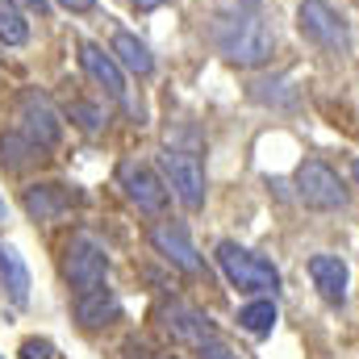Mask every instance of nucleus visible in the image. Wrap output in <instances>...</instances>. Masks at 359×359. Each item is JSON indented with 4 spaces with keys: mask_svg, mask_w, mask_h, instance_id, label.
Returning a JSON list of instances; mask_svg holds the SVG:
<instances>
[{
    "mask_svg": "<svg viewBox=\"0 0 359 359\" xmlns=\"http://www.w3.org/2000/svg\"><path fill=\"white\" fill-rule=\"evenodd\" d=\"M213 42L217 50L238 63V67H259L271 55V25L259 8V0H230L217 21H213Z\"/></svg>",
    "mask_w": 359,
    "mask_h": 359,
    "instance_id": "nucleus-1",
    "label": "nucleus"
},
{
    "mask_svg": "<svg viewBox=\"0 0 359 359\" xmlns=\"http://www.w3.org/2000/svg\"><path fill=\"white\" fill-rule=\"evenodd\" d=\"M217 268L226 271V280L243 292H271L280 284V271L271 268L264 255L238 247V243H222L217 247Z\"/></svg>",
    "mask_w": 359,
    "mask_h": 359,
    "instance_id": "nucleus-2",
    "label": "nucleus"
},
{
    "mask_svg": "<svg viewBox=\"0 0 359 359\" xmlns=\"http://www.w3.org/2000/svg\"><path fill=\"white\" fill-rule=\"evenodd\" d=\"M297 25H301V34H305L309 42H318L322 50H334V55H347V50H351L347 21H343L326 0H301Z\"/></svg>",
    "mask_w": 359,
    "mask_h": 359,
    "instance_id": "nucleus-3",
    "label": "nucleus"
},
{
    "mask_svg": "<svg viewBox=\"0 0 359 359\" xmlns=\"http://www.w3.org/2000/svg\"><path fill=\"white\" fill-rule=\"evenodd\" d=\"M297 196H301L309 209H322V213L347 205V188H343V180L334 176L326 163H318V159H305V163L297 168Z\"/></svg>",
    "mask_w": 359,
    "mask_h": 359,
    "instance_id": "nucleus-4",
    "label": "nucleus"
},
{
    "mask_svg": "<svg viewBox=\"0 0 359 359\" xmlns=\"http://www.w3.org/2000/svg\"><path fill=\"white\" fill-rule=\"evenodd\" d=\"M104 276H109V255H104V247H100L92 234H76L72 247H67V280L76 284V292L104 288Z\"/></svg>",
    "mask_w": 359,
    "mask_h": 359,
    "instance_id": "nucleus-5",
    "label": "nucleus"
},
{
    "mask_svg": "<svg viewBox=\"0 0 359 359\" xmlns=\"http://www.w3.org/2000/svg\"><path fill=\"white\" fill-rule=\"evenodd\" d=\"M163 168H168V180H172L176 196L184 201V209H201V205H205V172H201L196 155L168 151V155H163Z\"/></svg>",
    "mask_w": 359,
    "mask_h": 359,
    "instance_id": "nucleus-6",
    "label": "nucleus"
},
{
    "mask_svg": "<svg viewBox=\"0 0 359 359\" xmlns=\"http://www.w3.org/2000/svg\"><path fill=\"white\" fill-rule=\"evenodd\" d=\"M21 121H25V134H29L34 147H55L59 134H63L55 109H50L46 96H38V92H25V96H21Z\"/></svg>",
    "mask_w": 359,
    "mask_h": 359,
    "instance_id": "nucleus-7",
    "label": "nucleus"
},
{
    "mask_svg": "<svg viewBox=\"0 0 359 359\" xmlns=\"http://www.w3.org/2000/svg\"><path fill=\"white\" fill-rule=\"evenodd\" d=\"M121 184H126L130 201H134L142 213H163V205H168V188L151 176L147 168H138V163H121Z\"/></svg>",
    "mask_w": 359,
    "mask_h": 359,
    "instance_id": "nucleus-8",
    "label": "nucleus"
},
{
    "mask_svg": "<svg viewBox=\"0 0 359 359\" xmlns=\"http://www.w3.org/2000/svg\"><path fill=\"white\" fill-rule=\"evenodd\" d=\"M151 243H155V251L168 255L180 271H201V255H196V247L188 243V230H184V226H176V222L155 226V230H151Z\"/></svg>",
    "mask_w": 359,
    "mask_h": 359,
    "instance_id": "nucleus-9",
    "label": "nucleus"
},
{
    "mask_svg": "<svg viewBox=\"0 0 359 359\" xmlns=\"http://www.w3.org/2000/svg\"><path fill=\"white\" fill-rule=\"evenodd\" d=\"M309 276H313V288L330 305H343L347 301V264L339 255H313L309 259Z\"/></svg>",
    "mask_w": 359,
    "mask_h": 359,
    "instance_id": "nucleus-10",
    "label": "nucleus"
},
{
    "mask_svg": "<svg viewBox=\"0 0 359 359\" xmlns=\"http://www.w3.org/2000/svg\"><path fill=\"white\" fill-rule=\"evenodd\" d=\"M168 330L176 334L180 343H196V347H205V343H213V339H217L213 322H209V318H201V313H196V309H188V305H172V309H168Z\"/></svg>",
    "mask_w": 359,
    "mask_h": 359,
    "instance_id": "nucleus-11",
    "label": "nucleus"
},
{
    "mask_svg": "<svg viewBox=\"0 0 359 359\" xmlns=\"http://www.w3.org/2000/svg\"><path fill=\"white\" fill-rule=\"evenodd\" d=\"M80 63H84V72H88L96 84H104V92L109 96H126V80H121V72H117V63H113V55H104L100 46H92V42H84L80 46Z\"/></svg>",
    "mask_w": 359,
    "mask_h": 359,
    "instance_id": "nucleus-12",
    "label": "nucleus"
},
{
    "mask_svg": "<svg viewBox=\"0 0 359 359\" xmlns=\"http://www.w3.org/2000/svg\"><path fill=\"white\" fill-rule=\"evenodd\" d=\"M0 288H4L17 305H25V297H29V271H25L21 255H17L8 243H0Z\"/></svg>",
    "mask_w": 359,
    "mask_h": 359,
    "instance_id": "nucleus-13",
    "label": "nucleus"
},
{
    "mask_svg": "<svg viewBox=\"0 0 359 359\" xmlns=\"http://www.w3.org/2000/svg\"><path fill=\"white\" fill-rule=\"evenodd\" d=\"M113 55H117V63H121L126 72H134V76H151V67H155L151 50H147L134 34H126V29L113 38Z\"/></svg>",
    "mask_w": 359,
    "mask_h": 359,
    "instance_id": "nucleus-14",
    "label": "nucleus"
},
{
    "mask_svg": "<svg viewBox=\"0 0 359 359\" xmlns=\"http://www.w3.org/2000/svg\"><path fill=\"white\" fill-rule=\"evenodd\" d=\"M67 192H59V184H42V188H29L25 192V209H29V217H38V222H50V217H59L63 209H67Z\"/></svg>",
    "mask_w": 359,
    "mask_h": 359,
    "instance_id": "nucleus-15",
    "label": "nucleus"
},
{
    "mask_svg": "<svg viewBox=\"0 0 359 359\" xmlns=\"http://www.w3.org/2000/svg\"><path fill=\"white\" fill-rule=\"evenodd\" d=\"M113 313H117V301H113V292H109V288L80 292V301H76V318H80L84 326H100V322H109Z\"/></svg>",
    "mask_w": 359,
    "mask_h": 359,
    "instance_id": "nucleus-16",
    "label": "nucleus"
},
{
    "mask_svg": "<svg viewBox=\"0 0 359 359\" xmlns=\"http://www.w3.org/2000/svg\"><path fill=\"white\" fill-rule=\"evenodd\" d=\"M238 326L247 330V334H271V326H276V305L271 301H251V305H243V313H238Z\"/></svg>",
    "mask_w": 359,
    "mask_h": 359,
    "instance_id": "nucleus-17",
    "label": "nucleus"
},
{
    "mask_svg": "<svg viewBox=\"0 0 359 359\" xmlns=\"http://www.w3.org/2000/svg\"><path fill=\"white\" fill-rule=\"evenodd\" d=\"M25 38H29V25H25L21 13L4 0V4H0V42H4V46H21Z\"/></svg>",
    "mask_w": 359,
    "mask_h": 359,
    "instance_id": "nucleus-18",
    "label": "nucleus"
},
{
    "mask_svg": "<svg viewBox=\"0 0 359 359\" xmlns=\"http://www.w3.org/2000/svg\"><path fill=\"white\" fill-rule=\"evenodd\" d=\"M21 359H63V355H59L46 339H29V343L21 347Z\"/></svg>",
    "mask_w": 359,
    "mask_h": 359,
    "instance_id": "nucleus-19",
    "label": "nucleus"
},
{
    "mask_svg": "<svg viewBox=\"0 0 359 359\" xmlns=\"http://www.w3.org/2000/svg\"><path fill=\"white\" fill-rule=\"evenodd\" d=\"M72 117H80V126H84V130H96V126H100V113H96L92 104H76V109H72Z\"/></svg>",
    "mask_w": 359,
    "mask_h": 359,
    "instance_id": "nucleus-20",
    "label": "nucleus"
},
{
    "mask_svg": "<svg viewBox=\"0 0 359 359\" xmlns=\"http://www.w3.org/2000/svg\"><path fill=\"white\" fill-rule=\"evenodd\" d=\"M8 4H21V8H29V13L46 17V0H8Z\"/></svg>",
    "mask_w": 359,
    "mask_h": 359,
    "instance_id": "nucleus-21",
    "label": "nucleus"
},
{
    "mask_svg": "<svg viewBox=\"0 0 359 359\" xmlns=\"http://www.w3.org/2000/svg\"><path fill=\"white\" fill-rule=\"evenodd\" d=\"M205 359H238L230 347H217V343H209V351H205Z\"/></svg>",
    "mask_w": 359,
    "mask_h": 359,
    "instance_id": "nucleus-22",
    "label": "nucleus"
},
{
    "mask_svg": "<svg viewBox=\"0 0 359 359\" xmlns=\"http://www.w3.org/2000/svg\"><path fill=\"white\" fill-rule=\"evenodd\" d=\"M59 4H67L72 13H88L92 8V0H59Z\"/></svg>",
    "mask_w": 359,
    "mask_h": 359,
    "instance_id": "nucleus-23",
    "label": "nucleus"
},
{
    "mask_svg": "<svg viewBox=\"0 0 359 359\" xmlns=\"http://www.w3.org/2000/svg\"><path fill=\"white\" fill-rule=\"evenodd\" d=\"M134 4H138V8H159L163 0H134Z\"/></svg>",
    "mask_w": 359,
    "mask_h": 359,
    "instance_id": "nucleus-24",
    "label": "nucleus"
},
{
    "mask_svg": "<svg viewBox=\"0 0 359 359\" xmlns=\"http://www.w3.org/2000/svg\"><path fill=\"white\" fill-rule=\"evenodd\" d=\"M351 176H355V180H359V159H355V163H351Z\"/></svg>",
    "mask_w": 359,
    "mask_h": 359,
    "instance_id": "nucleus-25",
    "label": "nucleus"
},
{
    "mask_svg": "<svg viewBox=\"0 0 359 359\" xmlns=\"http://www.w3.org/2000/svg\"><path fill=\"white\" fill-rule=\"evenodd\" d=\"M0 213H4V205H0Z\"/></svg>",
    "mask_w": 359,
    "mask_h": 359,
    "instance_id": "nucleus-26",
    "label": "nucleus"
},
{
    "mask_svg": "<svg viewBox=\"0 0 359 359\" xmlns=\"http://www.w3.org/2000/svg\"><path fill=\"white\" fill-rule=\"evenodd\" d=\"M0 359H4V355H0Z\"/></svg>",
    "mask_w": 359,
    "mask_h": 359,
    "instance_id": "nucleus-27",
    "label": "nucleus"
}]
</instances>
